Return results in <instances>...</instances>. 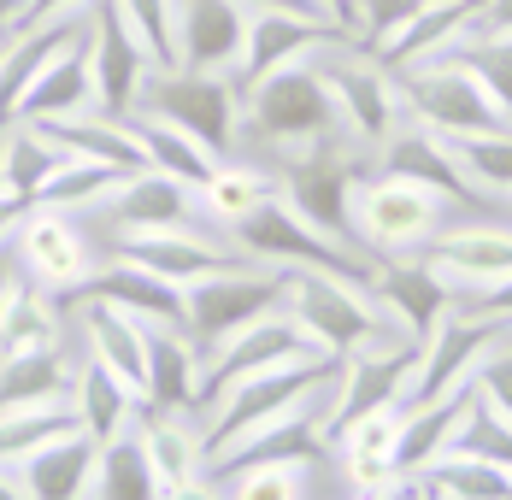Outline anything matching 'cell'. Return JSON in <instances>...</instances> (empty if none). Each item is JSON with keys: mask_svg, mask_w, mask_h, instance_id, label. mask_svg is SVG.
Wrapping results in <instances>:
<instances>
[{"mask_svg": "<svg viewBox=\"0 0 512 500\" xmlns=\"http://www.w3.org/2000/svg\"><path fill=\"white\" fill-rule=\"evenodd\" d=\"M301 353H312L307 330L283 306H271V312H259L254 324H242L230 342H218V348L206 353V400L218 395V389H230V383H242V377H254V371H265V365L301 359Z\"/></svg>", "mask_w": 512, "mask_h": 500, "instance_id": "obj_20", "label": "cell"}, {"mask_svg": "<svg viewBox=\"0 0 512 500\" xmlns=\"http://www.w3.org/2000/svg\"><path fill=\"white\" fill-rule=\"evenodd\" d=\"M242 124L283 153H301V148H312V142H324V136L342 130L336 100H330L324 77H318V59L283 65L265 83L242 89Z\"/></svg>", "mask_w": 512, "mask_h": 500, "instance_id": "obj_4", "label": "cell"}, {"mask_svg": "<svg viewBox=\"0 0 512 500\" xmlns=\"http://www.w3.org/2000/svg\"><path fill=\"white\" fill-rule=\"evenodd\" d=\"M0 500H30L24 477H18V471H6V465H0Z\"/></svg>", "mask_w": 512, "mask_h": 500, "instance_id": "obj_57", "label": "cell"}, {"mask_svg": "<svg viewBox=\"0 0 512 500\" xmlns=\"http://www.w3.org/2000/svg\"><path fill=\"white\" fill-rule=\"evenodd\" d=\"M136 442L148 453V465H154L159 489H171V483H189V477H201L206 465V436L183 418V412H142V424H136Z\"/></svg>", "mask_w": 512, "mask_h": 500, "instance_id": "obj_35", "label": "cell"}, {"mask_svg": "<svg viewBox=\"0 0 512 500\" xmlns=\"http://www.w3.org/2000/svg\"><path fill=\"white\" fill-rule=\"evenodd\" d=\"M30 348H65V318H59V295L36 289V283H18L0 306V353Z\"/></svg>", "mask_w": 512, "mask_h": 500, "instance_id": "obj_39", "label": "cell"}, {"mask_svg": "<svg viewBox=\"0 0 512 500\" xmlns=\"http://www.w3.org/2000/svg\"><path fill=\"white\" fill-rule=\"evenodd\" d=\"M71 412H77V424H83V436H89V442L112 448L118 436H130V430L142 424V412H148V406H142L136 389H124L101 359H89V365L77 371V383H71Z\"/></svg>", "mask_w": 512, "mask_h": 500, "instance_id": "obj_30", "label": "cell"}, {"mask_svg": "<svg viewBox=\"0 0 512 500\" xmlns=\"http://www.w3.org/2000/svg\"><path fill=\"white\" fill-rule=\"evenodd\" d=\"M248 12H307V18H324L318 0H242Z\"/></svg>", "mask_w": 512, "mask_h": 500, "instance_id": "obj_52", "label": "cell"}, {"mask_svg": "<svg viewBox=\"0 0 512 500\" xmlns=\"http://www.w3.org/2000/svg\"><path fill=\"white\" fill-rule=\"evenodd\" d=\"M248 42L242 0H177V65L206 77H236Z\"/></svg>", "mask_w": 512, "mask_h": 500, "instance_id": "obj_21", "label": "cell"}, {"mask_svg": "<svg viewBox=\"0 0 512 500\" xmlns=\"http://www.w3.org/2000/svg\"><path fill=\"white\" fill-rule=\"evenodd\" d=\"M460 306H471V312H489V318H507V324H512V277H507V283H495V289H483V295L460 300Z\"/></svg>", "mask_w": 512, "mask_h": 500, "instance_id": "obj_50", "label": "cell"}, {"mask_svg": "<svg viewBox=\"0 0 512 500\" xmlns=\"http://www.w3.org/2000/svg\"><path fill=\"white\" fill-rule=\"evenodd\" d=\"M89 59H95V106L112 112V118H130L159 65L148 42L136 36V24L118 12V0L89 6Z\"/></svg>", "mask_w": 512, "mask_h": 500, "instance_id": "obj_13", "label": "cell"}, {"mask_svg": "<svg viewBox=\"0 0 512 500\" xmlns=\"http://www.w3.org/2000/svg\"><path fill=\"white\" fill-rule=\"evenodd\" d=\"M424 6H430V0H354V36H359V48H365V53L389 48V42L407 30Z\"/></svg>", "mask_w": 512, "mask_h": 500, "instance_id": "obj_47", "label": "cell"}, {"mask_svg": "<svg viewBox=\"0 0 512 500\" xmlns=\"http://www.w3.org/2000/svg\"><path fill=\"white\" fill-rule=\"evenodd\" d=\"M359 159H365V148L348 142L342 130L324 136V142H312V148H301V153H289V165L277 171L283 177V200L301 218H312L318 230H330L336 242H354V189H359V177H365Z\"/></svg>", "mask_w": 512, "mask_h": 500, "instance_id": "obj_6", "label": "cell"}, {"mask_svg": "<svg viewBox=\"0 0 512 500\" xmlns=\"http://www.w3.org/2000/svg\"><path fill=\"white\" fill-rule=\"evenodd\" d=\"M71 165V153L53 142L42 124H12L6 136H0V171H6V195H18L24 206H36V195L48 189L53 177Z\"/></svg>", "mask_w": 512, "mask_h": 500, "instance_id": "obj_36", "label": "cell"}, {"mask_svg": "<svg viewBox=\"0 0 512 500\" xmlns=\"http://www.w3.org/2000/svg\"><path fill=\"white\" fill-rule=\"evenodd\" d=\"M95 0H24L12 36H30V30H48V24H71V18H89Z\"/></svg>", "mask_w": 512, "mask_h": 500, "instance_id": "obj_49", "label": "cell"}, {"mask_svg": "<svg viewBox=\"0 0 512 500\" xmlns=\"http://www.w3.org/2000/svg\"><path fill=\"white\" fill-rule=\"evenodd\" d=\"M142 106L171 118V124H183L212 159H230L236 136H242V83L236 77H206V71L171 65V71L148 77Z\"/></svg>", "mask_w": 512, "mask_h": 500, "instance_id": "obj_8", "label": "cell"}, {"mask_svg": "<svg viewBox=\"0 0 512 500\" xmlns=\"http://www.w3.org/2000/svg\"><path fill=\"white\" fill-rule=\"evenodd\" d=\"M377 300H383V312H389V324L401 330V336H412V342H424L454 306H460V295L448 289V277L436 271V265H424L418 253H401V259H383L377 265Z\"/></svg>", "mask_w": 512, "mask_h": 500, "instance_id": "obj_23", "label": "cell"}, {"mask_svg": "<svg viewBox=\"0 0 512 500\" xmlns=\"http://www.w3.org/2000/svg\"><path fill=\"white\" fill-rule=\"evenodd\" d=\"M106 212L118 230H177V224H195V189L165 171H130L118 195L106 200Z\"/></svg>", "mask_w": 512, "mask_h": 500, "instance_id": "obj_29", "label": "cell"}, {"mask_svg": "<svg viewBox=\"0 0 512 500\" xmlns=\"http://www.w3.org/2000/svg\"><path fill=\"white\" fill-rule=\"evenodd\" d=\"M0 48H6V36H0Z\"/></svg>", "mask_w": 512, "mask_h": 500, "instance_id": "obj_60", "label": "cell"}, {"mask_svg": "<svg viewBox=\"0 0 512 500\" xmlns=\"http://www.w3.org/2000/svg\"><path fill=\"white\" fill-rule=\"evenodd\" d=\"M448 218V200H436L430 189H418L407 177L371 171L354 189V242L371 259H401L418 253Z\"/></svg>", "mask_w": 512, "mask_h": 500, "instance_id": "obj_7", "label": "cell"}, {"mask_svg": "<svg viewBox=\"0 0 512 500\" xmlns=\"http://www.w3.org/2000/svg\"><path fill=\"white\" fill-rule=\"evenodd\" d=\"M118 12L136 24L159 71H171L177 65V0H118Z\"/></svg>", "mask_w": 512, "mask_h": 500, "instance_id": "obj_46", "label": "cell"}, {"mask_svg": "<svg viewBox=\"0 0 512 500\" xmlns=\"http://www.w3.org/2000/svg\"><path fill=\"white\" fill-rule=\"evenodd\" d=\"M0 195H6V171H0Z\"/></svg>", "mask_w": 512, "mask_h": 500, "instance_id": "obj_59", "label": "cell"}, {"mask_svg": "<svg viewBox=\"0 0 512 500\" xmlns=\"http://www.w3.org/2000/svg\"><path fill=\"white\" fill-rule=\"evenodd\" d=\"M283 312L307 330L312 348L336 353V359L371 348L383 336H401L371 283L330 277V271H283Z\"/></svg>", "mask_w": 512, "mask_h": 500, "instance_id": "obj_1", "label": "cell"}, {"mask_svg": "<svg viewBox=\"0 0 512 500\" xmlns=\"http://www.w3.org/2000/svg\"><path fill=\"white\" fill-rule=\"evenodd\" d=\"M512 342L507 318H489V312H471V306H454L424 342L412 353L407 389H401V406H424V400H448L465 395L477 383V371L489 365V353Z\"/></svg>", "mask_w": 512, "mask_h": 500, "instance_id": "obj_3", "label": "cell"}, {"mask_svg": "<svg viewBox=\"0 0 512 500\" xmlns=\"http://www.w3.org/2000/svg\"><path fill=\"white\" fill-rule=\"evenodd\" d=\"M95 106V59H89V24L42 65V77L30 83V95L18 106L24 124H48V118H71Z\"/></svg>", "mask_w": 512, "mask_h": 500, "instance_id": "obj_26", "label": "cell"}, {"mask_svg": "<svg viewBox=\"0 0 512 500\" xmlns=\"http://www.w3.org/2000/svg\"><path fill=\"white\" fill-rule=\"evenodd\" d=\"M471 395H477V406H483V412H489L501 430H512V342L489 353V365L477 371Z\"/></svg>", "mask_w": 512, "mask_h": 500, "instance_id": "obj_48", "label": "cell"}, {"mask_svg": "<svg viewBox=\"0 0 512 500\" xmlns=\"http://www.w3.org/2000/svg\"><path fill=\"white\" fill-rule=\"evenodd\" d=\"M401 424H407V406L395 400V406H377V412L354 418V424L324 448L330 465H336V477H342V495L371 500V495H389V489L407 483L401 465H395V453H401Z\"/></svg>", "mask_w": 512, "mask_h": 500, "instance_id": "obj_15", "label": "cell"}, {"mask_svg": "<svg viewBox=\"0 0 512 500\" xmlns=\"http://www.w3.org/2000/svg\"><path fill=\"white\" fill-rule=\"evenodd\" d=\"M95 500H159V477L148 465V453L130 436H118L112 448H101V483H95Z\"/></svg>", "mask_w": 512, "mask_h": 500, "instance_id": "obj_45", "label": "cell"}, {"mask_svg": "<svg viewBox=\"0 0 512 500\" xmlns=\"http://www.w3.org/2000/svg\"><path fill=\"white\" fill-rule=\"evenodd\" d=\"M371 159H377V171L407 177V183H418V189H430L436 200H454V206H465V212H495L489 200L471 189V177L460 171V159H454V148H448V136L424 130L418 118H401L395 136L371 153Z\"/></svg>", "mask_w": 512, "mask_h": 500, "instance_id": "obj_17", "label": "cell"}, {"mask_svg": "<svg viewBox=\"0 0 512 500\" xmlns=\"http://www.w3.org/2000/svg\"><path fill=\"white\" fill-rule=\"evenodd\" d=\"M465 418H471V389H465V395H448V400L407 406V424H401V453H395L401 477H424L442 453L460 448Z\"/></svg>", "mask_w": 512, "mask_h": 500, "instance_id": "obj_32", "label": "cell"}, {"mask_svg": "<svg viewBox=\"0 0 512 500\" xmlns=\"http://www.w3.org/2000/svg\"><path fill=\"white\" fill-rule=\"evenodd\" d=\"M18 12H24V0H0V36H12V24H18Z\"/></svg>", "mask_w": 512, "mask_h": 500, "instance_id": "obj_58", "label": "cell"}, {"mask_svg": "<svg viewBox=\"0 0 512 500\" xmlns=\"http://www.w3.org/2000/svg\"><path fill=\"white\" fill-rule=\"evenodd\" d=\"M424 489L436 500H512V465L507 459H489V453H442L424 477Z\"/></svg>", "mask_w": 512, "mask_h": 500, "instance_id": "obj_38", "label": "cell"}, {"mask_svg": "<svg viewBox=\"0 0 512 500\" xmlns=\"http://www.w3.org/2000/svg\"><path fill=\"white\" fill-rule=\"evenodd\" d=\"M201 195V212L212 224H224V230H236V224H248L259 206H271V200L283 195V177L277 171H259V165H236V159H218V171L206 177Z\"/></svg>", "mask_w": 512, "mask_h": 500, "instance_id": "obj_37", "label": "cell"}, {"mask_svg": "<svg viewBox=\"0 0 512 500\" xmlns=\"http://www.w3.org/2000/svg\"><path fill=\"white\" fill-rule=\"evenodd\" d=\"M401 106L407 118H418L436 136H489V130H512L501 118V106L489 100V89L465 71L460 59H424L401 71Z\"/></svg>", "mask_w": 512, "mask_h": 500, "instance_id": "obj_9", "label": "cell"}, {"mask_svg": "<svg viewBox=\"0 0 512 500\" xmlns=\"http://www.w3.org/2000/svg\"><path fill=\"white\" fill-rule=\"evenodd\" d=\"M124 124H130L142 159H148V171H165V177H177V183H189V189H206V177L218 171V159H212L183 124L159 118V112H148V106H136Z\"/></svg>", "mask_w": 512, "mask_h": 500, "instance_id": "obj_33", "label": "cell"}, {"mask_svg": "<svg viewBox=\"0 0 512 500\" xmlns=\"http://www.w3.org/2000/svg\"><path fill=\"white\" fill-rule=\"evenodd\" d=\"M71 365L65 348L0 353V418L6 412H36V406H71Z\"/></svg>", "mask_w": 512, "mask_h": 500, "instance_id": "obj_31", "label": "cell"}, {"mask_svg": "<svg viewBox=\"0 0 512 500\" xmlns=\"http://www.w3.org/2000/svg\"><path fill=\"white\" fill-rule=\"evenodd\" d=\"M318 6H324V18H330V24L354 30V0H318Z\"/></svg>", "mask_w": 512, "mask_h": 500, "instance_id": "obj_56", "label": "cell"}, {"mask_svg": "<svg viewBox=\"0 0 512 500\" xmlns=\"http://www.w3.org/2000/svg\"><path fill=\"white\" fill-rule=\"evenodd\" d=\"M418 259L436 265L460 300H471V295H483V289H495V283L512 277V224H501V218L442 224V230L418 248Z\"/></svg>", "mask_w": 512, "mask_h": 500, "instance_id": "obj_14", "label": "cell"}, {"mask_svg": "<svg viewBox=\"0 0 512 500\" xmlns=\"http://www.w3.org/2000/svg\"><path fill=\"white\" fill-rule=\"evenodd\" d=\"M318 77H324V89L336 100L342 136L359 142L365 153H377L395 136V124L407 118V106H401V77L383 71L359 42H342V48L318 53Z\"/></svg>", "mask_w": 512, "mask_h": 500, "instance_id": "obj_5", "label": "cell"}, {"mask_svg": "<svg viewBox=\"0 0 512 500\" xmlns=\"http://www.w3.org/2000/svg\"><path fill=\"white\" fill-rule=\"evenodd\" d=\"M359 42L354 30L330 24V18H307V12H248V42H242V65H236V83L254 89L271 71L283 65H307L324 48H342Z\"/></svg>", "mask_w": 512, "mask_h": 500, "instance_id": "obj_16", "label": "cell"}, {"mask_svg": "<svg viewBox=\"0 0 512 500\" xmlns=\"http://www.w3.org/2000/svg\"><path fill=\"white\" fill-rule=\"evenodd\" d=\"M130 171H112L101 159H77L71 153V165L53 177L48 189L36 195V206H59V212H83V206H106V200L118 195V183H124Z\"/></svg>", "mask_w": 512, "mask_h": 500, "instance_id": "obj_44", "label": "cell"}, {"mask_svg": "<svg viewBox=\"0 0 512 500\" xmlns=\"http://www.w3.org/2000/svg\"><path fill=\"white\" fill-rule=\"evenodd\" d=\"M118 253L148 265L154 277L189 289L212 271H230V265H248V253L236 242H218V236H201L195 224H177V230H118Z\"/></svg>", "mask_w": 512, "mask_h": 500, "instance_id": "obj_18", "label": "cell"}, {"mask_svg": "<svg viewBox=\"0 0 512 500\" xmlns=\"http://www.w3.org/2000/svg\"><path fill=\"white\" fill-rule=\"evenodd\" d=\"M318 459H248L230 471L224 500H307V471Z\"/></svg>", "mask_w": 512, "mask_h": 500, "instance_id": "obj_43", "label": "cell"}, {"mask_svg": "<svg viewBox=\"0 0 512 500\" xmlns=\"http://www.w3.org/2000/svg\"><path fill=\"white\" fill-rule=\"evenodd\" d=\"M59 306H118V312H136V318H148V324H171V330H183V289L177 283H165L154 277L148 265H136V259H112L101 271H89L83 283H71Z\"/></svg>", "mask_w": 512, "mask_h": 500, "instance_id": "obj_19", "label": "cell"}, {"mask_svg": "<svg viewBox=\"0 0 512 500\" xmlns=\"http://www.w3.org/2000/svg\"><path fill=\"white\" fill-rule=\"evenodd\" d=\"M336 353L312 348L301 359H283V365H265L254 377H242V383H230V389H218V395L206 400L212 406V418H206V448L212 442H224L230 430H242V424H254V418H271V412H283V406H295V400H307L312 389H324L330 377H336Z\"/></svg>", "mask_w": 512, "mask_h": 500, "instance_id": "obj_12", "label": "cell"}, {"mask_svg": "<svg viewBox=\"0 0 512 500\" xmlns=\"http://www.w3.org/2000/svg\"><path fill=\"white\" fill-rule=\"evenodd\" d=\"M24 212H30V206H24L18 195H0V242H12V236H18V224H24Z\"/></svg>", "mask_w": 512, "mask_h": 500, "instance_id": "obj_53", "label": "cell"}, {"mask_svg": "<svg viewBox=\"0 0 512 500\" xmlns=\"http://www.w3.org/2000/svg\"><path fill=\"white\" fill-rule=\"evenodd\" d=\"M483 30H501V36H512V0H489V6H483Z\"/></svg>", "mask_w": 512, "mask_h": 500, "instance_id": "obj_55", "label": "cell"}, {"mask_svg": "<svg viewBox=\"0 0 512 500\" xmlns=\"http://www.w3.org/2000/svg\"><path fill=\"white\" fill-rule=\"evenodd\" d=\"M18 265L48 295H65L71 283H83L95 271L89 265V248H83V230L59 206H30L24 212V224H18Z\"/></svg>", "mask_w": 512, "mask_h": 500, "instance_id": "obj_22", "label": "cell"}, {"mask_svg": "<svg viewBox=\"0 0 512 500\" xmlns=\"http://www.w3.org/2000/svg\"><path fill=\"white\" fill-rule=\"evenodd\" d=\"M148 336H154V324L136 318V312L83 306V342H89V359H101L124 389H136L142 406H148Z\"/></svg>", "mask_w": 512, "mask_h": 500, "instance_id": "obj_28", "label": "cell"}, {"mask_svg": "<svg viewBox=\"0 0 512 500\" xmlns=\"http://www.w3.org/2000/svg\"><path fill=\"white\" fill-rule=\"evenodd\" d=\"M42 130H48L65 153H77V159H101V165H112V171H148V159H142V148H136L130 124L112 118V112H101V106L71 112V118H48Z\"/></svg>", "mask_w": 512, "mask_h": 500, "instance_id": "obj_34", "label": "cell"}, {"mask_svg": "<svg viewBox=\"0 0 512 500\" xmlns=\"http://www.w3.org/2000/svg\"><path fill=\"white\" fill-rule=\"evenodd\" d=\"M471 189L489 206H512V130H489V136H454L448 142Z\"/></svg>", "mask_w": 512, "mask_h": 500, "instance_id": "obj_40", "label": "cell"}, {"mask_svg": "<svg viewBox=\"0 0 512 500\" xmlns=\"http://www.w3.org/2000/svg\"><path fill=\"white\" fill-rule=\"evenodd\" d=\"M442 59H460L465 71L489 89V100L501 106V118L512 124V36H501V30H471Z\"/></svg>", "mask_w": 512, "mask_h": 500, "instance_id": "obj_41", "label": "cell"}, {"mask_svg": "<svg viewBox=\"0 0 512 500\" xmlns=\"http://www.w3.org/2000/svg\"><path fill=\"white\" fill-rule=\"evenodd\" d=\"M12 265H18V236H12V242H0V306H6L12 289H18V283H12V277H18Z\"/></svg>", "mask_w": 512, "mask_h": 500, "instance_id": "obj_54", "label": "cell"}, {"mask_svg": "<svg viewBox=\"0 0 512 500\" xmlns=\"http://www.w3.org/2000/svg\"><path fill=\"white\" fill-rule=\"evenodd\" d=\"M148 406L154 412L206 406V348L189 330L154 324V336H148Z\"/></svg>", "mask_w": 512, "mask_h": 500, "instance_id": "obj_24", "label": "cell"}, {"mask_svg": "<svg viewBox=\"0 0 512 500\" xmlns=\"http://www.w3.org/2000/svg\"><path fill=\"white\" fill-rule=\"evenodd\" d=\"M159 500H224V489H218V483H206V477H189V483L159 489Z\"/></svg>", "mask_w": 512, "mask_h": 500, "instance_id": "obj_51", "label": "cell"}, {"mask_svg": "<svg viewBox=\"0 0 512 500\" xmlns=\"http://www.w3.org/2000/svg\"><path fill=\"white\" fill-rule=\"evenodd\" d=\"M271 306H283V271L248 259V265L212 271V277L183 289V330L212 353L218 342H230L242 324H254L259 312H271Z\"/></svg>", "mask_w": 512, "mask_h": 500, "instance_id": "obj_10", "label": "cell"}, {"mask_svg": "<svg viewBox=\"0 0 512 500\" xmlns=\"http://www.w3.org/2000/svg\"><path fill=\"white\" fill-rule=\"evenodd\" d=\"M236 248L271 265V271H330V277H354V283H377V265L365 248L354 242H336L330 230H318L312 218H301L289 200L277 195L271 206H259L248 224H236Z\"/></svg>", "mask_w": 512, "mask_h": 500, "instance_id": "obj_2", "label": "cell"}, {"mask_svg": "<svg viewBox=\"0 0 512 500\" xmlns=\"http://www.w3.org/2000/svg\"><path fill=\"white\" fill-rule=\"evenodd\" d=\"M71 430H83L71 406H36V412H6V418H0V465H6V471H18V465H24V459H30L36 448H48V442L71 436Z\"/></svg>", "mask_w": 512, "mask_h": 500, "instance_id": "obj_42", "label": "cell"}, {"mask_svg": "<svg viewBox=\"0 0 512 500\" xmlns=\"http://www.w3.org/2000/svg\"><path fill=\"white\" fill-rule=\"evenodd\" d=\"M412 353H418L412 336H383V342L348 353V359L336 365L330 400H324V412H318V442H324V448H330L354 418H365V412H377V406H395V400H401L407 371H412Z\"/></svg>", "mask_w": 512, "mask_h": 500, "instance_id": "obj_11", "label": "cell"}, {"mask_svg": "<svg viewBox=\"0 0 512 500\" xmlns=\"http://www.w3.org/2000/svg\"><path fill=\"white\" fill-rule=\"evenodd\" d=\"M30 500H95V483H101V442H89L83 430L59 436L48 448H36L24 465H18Z\"/></svg>", "mask_w": 512, "mask_h": 500, "instance_id": "obj_27", "label": "cell"}, {"mask_svg": "<svg viewBox=\"0 0 512 500\" xmlns=\"http://www.w3.org/2000/svg\"><path fill=\"white\" fill-rule=\"evenodd\" d=\"M483 6H489V0H430L407 30H401L389 48H377L371 59H377L383 71H395V77L412 71V65H424V59H442L460 36L483 30Z\"/></svg>", "mask_w": 512, "mask_h": 500, "instance_id": "obj_25", "label": "cell"}]
</instances>
